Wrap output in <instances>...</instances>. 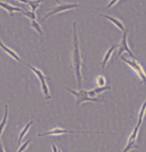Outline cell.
I'll list each match as a JSON object with an SVG mask.
<instances>
[{
  "mask_svg": "<svg viewBox=\"0 0 146 152\" xmlns=\"http://www.w3.org/2000/svg\"><path fill=\"white\" fill-rule=\"evenodd\" d=\"M26 66L31 69V70L35 73V75L37 76V78L39 79V80L41 81V88H42V91H43V94H44V97H45V99H49L51 98V96H50L49 93V87H48V84L46 83V77L44 75V73L41 71V70L39 69H36V67H33L32 66H30L29 64L26 63L25 64Z\"/></svg>",
  "mask_w": 146,
  "mask_h": 152,
  "instance_id": "obj_3",
  "label": "cell"
},
{
  "mask_svg": "<svg viewBox=\"0 0 146 152\" xmlns=\"http://www.w3.org/2000/svg\"><path fill=\"white\" fill-rule=\"evenodd\" d=\"M145 101H146V100H145Z\"/></svg>",
  "mask_w": 146,
  "mask_h": 152,
  "instance_id": "obj_25",
  "label": "cell"
},
{
  "mask_svg": "<svg viewBox=\"0 0 146 152\" xmlns=\"http://www.w3.org/2000/svg\"><path fill=\"white\" fill-rule=\"evenodd\" d=\"M118 3V0H113V1H111V2H110V3H108V5H107V7H106L105 8H106V9H107V8H109L110 7L113 6V5H114L115 3Z\"/></svg>",
  "mask_w": 146,
  "mask_h": 152,
  "instance_id": "obj_21",
  "label": "cell"
},
{
  "mask_svg": "<svg viewBox=\"0 0 146 152\" xmlns=\"http://www.w3.org/2000/svg\"><path fill=\"white\" fill-rule=\"evenodd\" d=\"M91 12H92V13H94V14H96V15H100V16H101V17L106 18L107 20H108L109 21H111V23H113L114 25H115V26H116L117 28H119V29L121 30V31H122L123 32H124L126 31L125 28H124V25L123 24V23H122V22H121L120 20L116 19V18L111 17V16H110V15H104V14L99 13V12H92V11H91Z\"/></svg>",
  "mask_w": 146,
  "mask_h": 152,
  "instance_id": "obj_9",
  "label": "cell"
},
{
  "mask_svg": "<svg viewBox=\"0 0 146 152\" xmlns=\"http://www.w3.org/2000/svg\"><path fill=\"white\" fill-rule=\"evenodd\" d=\"M80 5H79L78 3H62V4H60L58 6L53 7V8L49 9V12L44 15L42 20H41L40 23H43L48 18L52 16V15H55V14H57L59 12L69 11V10H71V9H74L76 8V7H78Z\"/></svg>",
  "mask_w": 146,
  "mask_h": 152,
  "instance_id": "obj_5",
  "label": "cell"
},
{
  "mask_svg": "<svg viewBox=\"0 0 146 152\" xmlns=\"http://www.w3.org/2000/svg\"><path fill=\"white\" fill-rule=\"evenodd\" d=\"M65 89L69 91L71 94H73V96L76 98L77 105L78 106L79 104H81L82 103L86 102V101H91V102H102L103 101L102 99H97V98H91L88 95V91H86L84 89H82L79 91H75L71 90L70 88L65 87Z\"/></svg>",
  "mask_w": 146,
  "mask_h": 152,
  "instance_id": "obj_2",
  "label": "cell"
},
{
  "mask_svg": "<svg viewBox=\"0 0 146 152\" xmlns=\"http://www.w3.org/2000/svg\"><path fill=\"white\" fill-rule=\"evenodd\" d=\"M31 26L34 28V29L38 32L39 34L42 35L43 34V31H42V28H41V25L39 24V23H37L36 20H32V23H31Z\"/></svg>",
  "mask_w": 146,
  "mask_h": 152,
  "instance_id": "obj_17",
  "label": "cell"
},
{
  "mask_svg": "<svg viewBox=\"0 0 146 152\" xmlns=\"http://www.w3.org/2000/svg\"><path fill=\"white\" fill-rule=\"evenodd\" d=\"M33 123H34L33 121H29V122L27 124L26 126H24V128L20 131V136H19V139H18V146H19V147L20 146L21 142H22L23 138L24 137V136L26 135V134L28 133V129H29V128L31 127V126H32Z\"/></svg>",
  "mask_w": 146,
  "mask_h": 152,
  "instance_id": "obj_13",
  "label": "cell"
},
{
  "mask_svg": "<svg viewBox=\"0 0 146 152\" xmlns=\"http://www.w3.org/2000/svg\"><path fill=\"white\" fill-rule=\"evenodd\" d=\"M120 58L122 59L124 62H126L136 73L137 74L138 76L140 77V80H141V83H146V73L137 59H128L126 58L125 57H121Z\"/></svg>",
  "mask_w": 146,
  "mask_h": 152,
  "instance_id": "obj_4",
  "label": "cell"
},
{
  "mask_svg": "<svg viewBox=\"0 0 146 152\" xmlns=\"http://www.w3.org/2000/svg\"><path fill=\"white\" fill-rule=\"evenodd\" d=\"M20 2L28 3L31 7V10H32V12H35L36 8L39 7V6H40L41 3H42V1H30V0H28V1H20Z\"/></svg>",
  "mask_w": 146,
  "mask_h": 152,
  "instance_id": "obj_15",
  "label": "cell"
},
{
  "mask_svg": "<svg viewBox=\"0 0 146 152\" xmlns=\"http://www.w3.org/2000/svg\"><path fill=\"white\" fill-rule=\"evenodd\" d=\"M103 132L98 131H73V130H68V129H60V128H55L50 131L44 133V134H39V137L46 136V135H60L63 134H102Z\"/></svg>",
  "mask_w": 146,
  "mask_h": 152,
  "instance_id": "obj_6",
  "label": "cell"
},
{
  "mask_svg": "<svg viewBox=\"0 0 146 152\" xmlns=\"http://www.w3.org/2000/svg\"><path fill=\"white\" fill-rule=\"evenodd\" d=\"M107 90H111V87L108 86V87H102V88H97L93 89V91H94V93L96 94V95L102 93V91H107Z\"/></svg>",
  "mask_w": 146,
  "mask_h": 152,
  "instance_id": "obj_19",
  "label": "cell"
},
{
  "mask_svg": "<svg viewBox=\"0 0 146 152\" xmlns=\"http://www.w3.org/2000/svg\"><path fill=\"white\" fill-rule=\"evenodd\" d=\"M0 47H1V48H2V49H3V50H4V51H5V52H6V53H7L9 56H11L12 58L15 59V61H19V62H20V63H22V64H23V65L26 64V62H24V61H23V60H22V59H21L20 57H19V55H18L17 53H15V51H13V50H11L10 48H8L7 46H6V45L3 44V42H2L1 41H0Z\"/></svg>",
  "mask_w": 146,
  "mask_h": 152,
  "instance_id": "obj_10",
  "label": "cell"
},
{
  "mask_svg": "<svg viewBox=\"0 0 146 152\" xmlns=\"http://www.w3.org/2000/svg\"><path fill=\"white\" fill-rule=\"evenodd\" d=\"M115 47H116V45L115 44L113 45L109 49V50L106 52L105 55H104V58H103V59H102V70H104V69H105V66L106 64L108 63V60L110 59V58H111V54H112V53H113V51L115 50Z\"/></svg>",
  "mask_w": 146,
  "mask_h": 152,
  "instance_id": "obj_12",
  "label": "cell"
},
{
  "mask_svg": "<svg viewBox=\"0 0 146 152\" xmlns=\"http://www.w3.org/2000/svg\"><path fill=\"white\" fill-rule=\"evenodd\" d=\"M73 48H72V53H73V66L75 71L77 83L78 88H82V75H81V67H82V58H81V53L79 48L78 40L77 35L76 23H73Z\"/></svg>",
  "mask_w": 146,
  "mask_h": 152,
  "instance_id": "obj_1",
  "label": "cell"
},
{
  "mask_svg": "<svg viewBox=\"0 0 146 152\" xmlns=\"http://www.w3.org/2000/svg\"><path fill=\"white\" fill-rule=\"evenodd\" d=\"M32 142V141L30 140V139H29V140L27 141V142H24V143H23V145H22V146H20V148H19V150H18L17 152H23V151H24V150L26 149L27 146L29 145V143H30V142Z\"/></svg>",
  "mask_w": 146,
  "mask_h": 152,
  "instance_id": "obj_20",
  "label": "cell"
},
{
  "mask_svg": "<svg viewBox=\"0 0 146 152\" xmlns=\"http://www.w3.org/2000/svg\"><path fill=\"white\" fill-rule=\"evenodd\" d=\"M127 36H128V31L126 30L125 32H123V38L121 40V42H120V47H119V53H118V55L120 56L122 54V53H123L124 51L128 52L129 53V55L131 58V59H136L134 54L132 53V52L131 51V50L129 49V45H128V42H127Z\"/></svg>",
  "mask_w": 146,
  "mask_h": 152,
  "instance_id": "obj_8",
  "label": "cell"
},
{
  "mask_svg": "<svg viewBox=\"0 0 146 152\" xmlns=\"http://www.w3.org/2000/svg\"><path fill=\"white\" fill-rule=\"evenodd\" d=\"M4 108H5V112H4V116H3V118L2 121L0 122V137H1V135L3 134V131L5 126L7 125V115H8V106L5 105L4 106Z\"/></svg>",
  "mask_w": 146,
  "mask_h": 152,
  "instance_id": "obj_14",
  "label": "cell"
},
{
  "mask_svg": "<svg viewBox=\"0 0 146 152\" xmlns=\"http://www.w3.org/2000/svg\"><path fill=\"white\" fill-rule=\"evenodd\" d=\"M0 7L5 9L6 11H7V12H8L9 13L11 14V15H12V13H13L14 12H22V13H23V9L18 8V7H13V6H12V5L8 4L7 3H5V2H1V1H0Z\"/></svg>",
  "mask_w": 146,
  "mask_h": 152,
  "instance_id": "obj_11",
  "label": "cell"
},
{
  "mask_svg": "<svg viewBox=\"0 0 146 152\" xmlns=\"http://www.w3.org/2000/svg\"><path fill=\"white\" fill-rule=\"evenodd\" d=\"M96 83H97V85L99 86V88L105 87V83H106L105 78H104L102 75H100L99 77H97Z\"/></svg>",
  "mask_w": 146,
  "mask_h": 152,
  "instance_id": "obj_18",
  "label": "cell"
},
{
  "mask_svg": "<svg viewBox=\"0 0 146 152\" xmlns=\"http://www.w3.org/2000/svg\"><path fill=\"white\" fill-rule=\"evenodd\" d=\"M57 152H62V151H61V150L57 149Z\"/></svg>",
  "mask_w": 146,
  "mask_h": 152,
  "instance_id": "obj_24",
  "label": "cell"
},
{
  "mask_svg": "<svg viewBox=\"0 0 146 152\" xmlns=\"http://www.w3.org/2000/svg\"><path fill=\"white\" fill-rule=\"evenodd\" d=\"M23 15H25L26 17L29 18L31 19L32 20H36V13L35 12H29V11H28L26 8H23Z\"/></svg>",
  "mask_w": 146,
  "mask_h": 152,
  "instance_id": "obj_16",
  "label": "cell"
},
{
  "mask_svg": "<svg viewBox=\"0 0 146 152\" xmlns=\"http://www.w3.org/2000/svg\"><path fill=\"white\" fill-rule=\"evenodd\" d=\"M52 148H53V152H57V146L54 143H52Z\"/></svg>",
  "mask_w": 146,
  "mask_h": 152,
  "instance_id": "obj_22",
  "label": "cell"
},
{
  "mask_svg": "<svg viewBox=\"0 0 146 152\" xmlns=\"http://www.w3.org/2000/svg\"><path fill=\"white\" fill-rule=\"evenodd\" d=\"M0 152H5L4 151V149H3V145H2V143H1V142H0Z\"/></svg>",
  "mask_w": 146,
  "mask_h": 152,
  "instance_id": "obj_23",
  "label": "cell"
},
{
  "mask_svg": "<svg viewBox=\"0 0 146 152\" xmlns=\"http://www.w3.org/2000/svg\"><path fill=\"white\" fill-rule=\"evenodd\" d=\"M140 127L139 126H136L133 129V131L130 135V137L128 141V143L126 145L125 148L123 150L122 152H129V151H131V149H136V148H139V146L136 145V141H137V137L138 131H139Z\"/></svg>",
  "mask_w": 146,
  "mask_h": 152,
  "instance_id": "obj_7",
  "label": "cell"
}]
</instances>
